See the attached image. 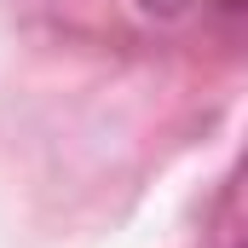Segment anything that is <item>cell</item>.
Returning <instances> with one entry per match:
<instances>
[{"mask_svg":"<svg viewBox=\"0 0 248 248\" xmlns=\"http://www.w3.org/2000/svg\"><path fill=\"white\" fill-rule=\"evenodd\" d=\"M144 6H150V12H156V6H162V12H173V6H179V0H144Z\"/></svg>","mask_w":248,"mask_h":248,"instance_id":"obj_1","label":"cell"}]
</instances>
